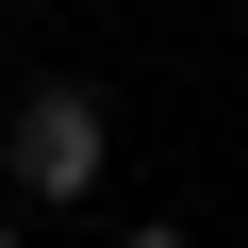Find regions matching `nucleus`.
Returning a JSON list of instances; mask_svg holds the SVG:
<instances>
[{
	"instance_id": "f257e3e1",
	"label": "nucleus",
	"mask_w": 248,
	"mask_h": 248,
	"mask_svg": "<svg viewBox=\"0 0 248 248\" xmlns=\"http://www.w3.org/2000/svg\"><path fill=\"white\" fill-rule=\"evenodd\" d=\"M0 166H17V199H83V182L116 166L99 83H33V99H17V133H0Z\"/></svg>"
},
{
	"instance_id": "f03ea898",
	"label": "nucleus",
	"mask_w": 248,
	"mask_h": 248,
	"mask_svg": "<svg viewBox=\"0 0 248 248\" xmlns=\"http://www.w3.org/2000/svg\"><path fill=\"white\" fill-rule=\"evenodd\" d=\"M116 248H199V232H166V215H149V232H116Z\"/></svg>"
},
{
	"instance_id": "7ed1b4c3",
	"label": "nucleus",
	"mask_w": 248,
	"mask_h": 248,
	"mask_svg": "<svg viewBox=\"0 0 248 248\" xmlns=\"http://www.w3.org/2000/svg\"><path fill=\"white\" fill-rule=\"evenodd\" d=\"M0 248H33V232H17V215H0Z\"/></svg>"
}]
</instances>
